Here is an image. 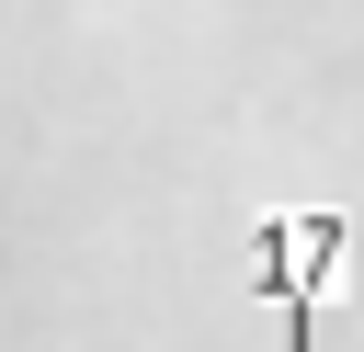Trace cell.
<instances>
[{"label":"cell","mask_w":364,"mask_h":352,"mask_svg":"<svg viewBox=\"0 0 364 352\" xmlns=\"http://www.w3.org/2000/svg\"><path fill=\"white\" fill-rule=\"evenodd\" d=\"M262 284H273V307H284V352H318V284H330V261H341V216H273L262 227Z\"/></svg>","instance_id":"1"}]
</instances>
